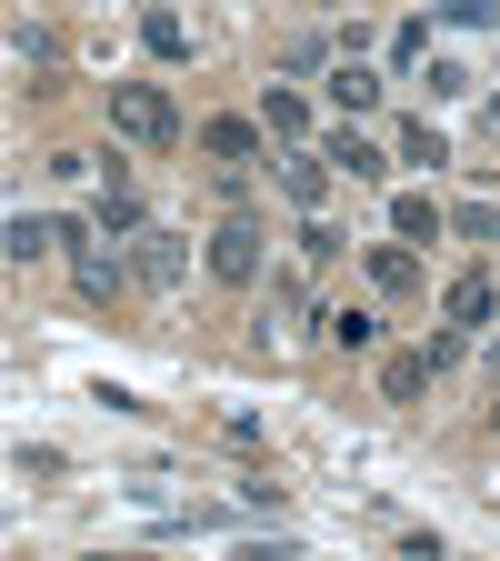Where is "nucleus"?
<instances>
[{"label":"nucleus","instance_id":"obj_1","mask_svg":"<svg viewBox=\"0 0 500 561\" xmlns=\"http://www.w3.org/2000/svg\"><path fill=\"white\" fill-rule=\"evenodd\" d=\"M111 130L140 140V151H161V140H181V111H171L161 81H120V91H111Z\"/></svg>","mask_w":500,"mask_h":561},{"label":"nucleus","instance_id":"obj_2","mask_svg":"<svg viewBox=\"0 0 500 561\" xmlns=\"http://www.w3.org/2000/svg\"><path fill=\"white\" fill-rule=\"evenodd\" d=\"M260 241H270L260 221H221V231H210V251H200V261H210V280H231V291H251V280H260V261H270Z\"/></svg>","mask_w":500,"mask_h":561},{"label":"nucleus","instance_id":"obj_3","mask_svg":"<svg viewBox=\"0 0 500 561\" xmlns=\"http://www.w3.org/2000/svg\"><path fill=\"white\" fill-rule=\"evenodd\" d=\"M181 271H190V241H181V231H140V251H130V280H151V291H171Z\"/></svg>","mask_w":500,"mask_h":561},{"label":"nucleus","instance_id":"obj_4","mask_svg":"<svg viewBox=\"0 0 500 561\" xmlns=\"http://www.w3.org/2000/svg\"><path fill=\"white\" fill-rule=\"evenodd\" d=\"M330 181H340V171H330V151H301V140L280 151V191H291L301 210H321V201H330Z\"/></svg>","mask_w":500,"mask_h":561},{"label":"nucleus","instance_id":"obj_5","mask_svg":"<svg viewBox=\"0 0 500 561\" xmlns=\"http://www.w3.org/2000/svg\"><path fill=\"white\" fill-rule=\"evenodd\" d=\"M490 311H500V291H490V271H461L451 291H441V321H451V331H480Z\"/></svg>","mask_w":500,"mask_h":561},{"label":"nucleus","instance_id":"obj_6","mask_svg":"<svg viewBox=\"0 0 500 561\" xmlns=\"http://www.w3.org/2000/svg\"><path fill=\"white\" fill-rule=\"evenodd\" d=\"M321 151H330V171H340V181H381V171H391V151H381V140H361L350 121L321 140Z\"/></svg>","mask_w":500,"mask_h":561},{"label":"nucleus","instance_id":"obj_7","mask_svg":"<svg viewBox=\"0 0 500 561\" xmlns=\"http://www.w3.org/2000/svg\"><path fill=\"white\" fill-rule=\"evenodd\" d=\"M431 341H420V351H391V362H381V401H420V391H431Z\"/></svg>","mask_w":500,"mask_h":561},{"label":"nucleus","instance_id":"obj_8","mask_svg":"<svg viewBox=\"0 0 500 561\" xmlns=\"http://www.w3.org/2000/svg\"><path fill=\"white\" fill-rule=\"evenodd\" d=\"M101 231L111 241H140V231H151V221H140V191H130V171L111 161V191H101Z\"/></svg>","mask_w":500,"mask_h":561},{"label":"nucleus","instance_id":"obj_9","mask_svg":"<svg viewBox=\"0 0 500 561\" xmlns=\"http://www.w3.org/2000/svg\"><path fill=\"white\" fill-rule=\"evenodd\" d=\"M0 251H11V261L31 271V261H50V251H60V221H40V210H11V231H0Z\"/></svg>","mask_w":500,"mask_h":561},{"label":"nucleus","instance_id":"obj_10","mask_svg":"<svg viewBox=\"0 0 500 561\" xmlns=\"http://www.w3.org/2000/svg\"><path fill=\"white\" fill-rule=\"evenodd\" d=\"M391 231H400V241H441V231H451V210H441L431 191H400V201H391Z\"/></svg>","mask_w":500,"mask_h":561},{"label":"nucleus","instance_id":"obj_11","mask_svg":"<svg viewBox=\"0 0 500 561\" xmlns=\"http://www.w3.org/2000/svg\"><path fill=\"white\" fill-rule=\"evenodd\" d=\"M140 50H151V60H190V21L151 0V21H140Z\"/></svg>","mask_w":500,"mask_h":561},{"label":"nucleus","instance_id":"obj_12","mask_svg":"<svg viewBox=\"0 0 500 561\" xmlns=\"http://www.w3.org/2000/svg\"><path fill=\"white\" fill-rule=\"evenodd\" d=\"M321 91L340 101V121H361V111L381 101V81H371V70H361V60H340V70H330V81H321Z\"/></svg>","mask_w":500,"mask_h":561},{"label":"nucleus","instance_id":"obj_13","mask_svg":"<svg viewBox=\"0 0 500 561\" xmlns=\"http://www.w3.org/2000/svg\"><path fill=\"white\" fill-rule=\"evenodd\" d=\"M200 151L210 161H251L260 151V121H200Z\"/></svg>","mask_w":500,"mask_h":561},{"label":"nucleus","instance_id":"obj_14","mask_svg":"<svg viewBox=\"0 0 500 561\" xmlns=\"http://www.w3.org/2000/svg\"><path fill=\"white\" fill-rule=\"evenodd\" d=\"M371 280H381V291H420V251L410 241H381L371 251Z\"/></svg>","mask_w":500,"mask_h":561},{"label":"nucleus","instance_id":"obj_15","mask_svg":"<svg viewBox=\"0 0 500 561\" xmlns=\"http://www.w3.org/2000/svg\"><path fill=\"white\" fill-rule=\"evenodd\" d=\"M321 331H330V351H381V321H371V311H350V301L321 311Z\"/></svg>","mask_w":500,"mask_h":561},{"label":"nucleus","instance_id":"obj_16","mask_svg":"<svg viewBox=\"0 0 500 561\" xmlns=\"http://www.w3.org/2000/svg\"><path fill=\"white\" fill-rule=\"evenodd\" d=\"M260 130H270V140H301V130H311V101H301V91H270V101H260Z\"/></svg>","mask_w":500,"mask_h":561},{"label":"nucleus","instance_id":"obj_17","mask_svg":"<svg viewBox=\"0 0 500 561\" xmlns=\"http://www.w3.org/2000/svg\"><path fill=\"white\" fill-rule=\"evenodd\" d=\"M400 161H451V140L431 121H400Z\"/></svg>","mask_w":500,"mask_h":561},{"label":"nucleus","instance_id":"obj_18","mask_svg":"<svg viewBox=\"0 0 500 561\" xmlns=\"http://www.w3.org/2000/svg\"><path fill=\"white\" fill-rule=\"evenodd\" d=\"M301 261L330 271V261H340V231H330V221H301Z\"/></svg>","mask_w":500,"mask_h":561},{"label":"nucleus","instance_id":"obj_19","mask_svg":"<svg viewBox=\"0 0 500 561\" xmlns=\"http://www.w3.org/2000/svg\"><path fill=\"white\" fill-rule=\"evenodd\" d=\"M451 231H461V241H500V210H490V201H470V210H451Z\"/></svg>","mask_w":500,"mask_h":561},{"label":"nucleus","instance_id":"obj_20","mask_svg":"<svg viewBox=\"0 0 500 561\" xmlns=\"http://www.w3.org/2000/svg\"><path fill=\"white\" fill-rule=\"evenodd\" d=\"M11 471H21V481H50V471H60V451H50V442H21V451H11Z\"/></svg>","mask_w":500,"mask_h":561},{"label":"nucleus","instance_id":"obj_21","mask_svg":"<svg viewBox=\"0 0 500 561\" xmlns=\"http://www.w3.org/2000/svg\"><path fill=\"white\" fill-rule=\"evenodd\" d=\"M11 50H21V70H50V31H31V21H21V31H11Z\"/></svg>","mask_w":500,"mask_h":561},{"label":"nucleus","instance_id":"obj_22","mask_svg":"<svg viewBox=\"0 0 500 561\" xmlns=\"http://www.w3.org/2000/svg\"><path fill=\"white\" fill-rule=\"evenodd\" d=\"M441 11H451L461 31H490V21H500V0H441Z\"/></svg>","mask_w":500,"mask_h":561},{"label":"nucleus","instance_id":"obj_23","mask_svg":"<svg viewBox=\"0 0 500 561\" xmlns=\"http://www.w3.org/2000/svg\"><path fill=\"white\" fill-rule=\"evenodd\" d=\"M490 432H500V401H490Z\"/></svg>","mask_w":500,"mask_h":561},{"label":"nucleus","instance_id":"obj_24","mask_svg":"<svg viewBox=\"0 0 500 561\" xmlns=\"http://www.w3.org/2000/svg\"><path fill=\"white\" fill-rule=\"evenodd\" d=\"M490 381H500V351H490Z\"/></svg>","mask_w":500,"mask_h":561},{"label":"nucleus","instance_id":"obj_25","mask_svg":"<svg viewBox=\"0 0 500 561\" xmlns=\"http://www.w3.org/2000/svg\"><path fill=\"white\" fill-rule=\"evenodd\" d=\"M490 121H500V101H490Z\"/></svg>","mask_w":500,"mask_h":561}]
</instances>
